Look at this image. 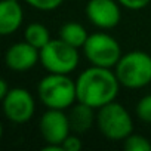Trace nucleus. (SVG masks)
I'll list each match as a JSON object with an SVG mask.
<instances>
[{"mask_svg":"<svg viewBox=\"0 0 151 151\" xmlns=\"http://www.w3.org/2000/svg\"><path fill=\"white\" fill-rule=\"evenodd\" d=\"M120 82L116 76V71L111 68L92 65L86 68L76 80L77 89V101L85 102L93 108H101L113 101H116Z\"/></svg>","mask_w":151,"mask_h":151,"instance_id":"obj_1","label":"nucleus"},{"mask_svg":"<svg viewBox=\"0 0 151 151\" xmlns=\"http://www.w3.org/2000/svg\"><path fill=\"white\" fill-rule=\"evenodd\" d=\"M37 95L46 108L67 110L77 101L76 82L68 77V74L49 73L40 80Z\"/></svg>","mask_w":151,"mask_h":151,"instance_id":"obj_2","label":"nucleus"},{"mask_svg":"<svg viewBox=\"0 0 151 151\" xmlns=\"http://www.w3.org/2000/svg\"><path fill=\"white\" fill-rule=\"evenodd\" d=\"M122 86L127 89H141L151 85V53L132 50L122 55L114 67Z\"/></svg>","mask_w":151,"mask_h":151,"instance_id":"obj_3","label":"nucleus"},{"mask_svg":"<svg viewBox=\"0 0 151 151\" xmlns=\"http://www.w3.org/2000/svg\"><path fill=\"white\" fill-rule=\"evenodd\" d=\"M96 126L110 141H124L130 133H133V120L129 111L117 101L98 108Z\"/></svg>","mask_w":151,"mask_h":151,"instance_id":"obj_4","label":"nucleus"},{"mask_svg":"<svg viewBox=\"0 0 151 151\" xmlns=\"http://www.w3.org/2000/svg\"><path fill=\"white\" fill-rule=\"evenodd\" d=\"M79 49L62 39H50L47 45L40 49V64L47 73L70 74L79 65Z\"/></svg>","mask_w":151,"mask_h":151,"instance_id":"obj_5","label":"nucleus"},{"mask_svg":"<svg viewBox=\"0 0 151 151\" xmlns=\"http://www.w3.org/2000/svg\"><path fill=\"white\" fill-rule=\"evenodd\" d=\"M83 50L92 65L104 68H114L123 55L119 42L107 33L89 34Z\"/></svg>","mask_w":151,"mask_h":151,"instance_id":"obj_6","label":"nucleus"},{"mask_svg":"<svg viewBox=\"0 0 151 151\" xmlns=\"http://www.w3.org/2000/svg\"><path fill=\"white\" fill-rule=\"evenodd\" d=\"M2 107L6 119L17 124L30 122L36 113L34 96L24 88H11L8 95L2 99Z\"/></svg>","mask_w":151,"mask_h":151,"instance_id":"obj_7","label":"nucleus"},{"mask_svg":"<svg viewBox=\"0 0 151 151\" xmlns=\"http://www.w3.org/2000/svg\"><path fill=\"white\" fill-rule=\"evenodd\" d=\"M39 129L46 144L62 145L64 139L71 133L68 114H65L64 110L47 108V111H45L40 117Z\"/></svg>","mask_w":151,"mask_h":151,"instance_id":"obj_8","label":"nucleus"},{"mask_svg":"<svg viewBox=\"0 0 151 151\" xmlns=\"http://www.w3.org/2000/svg\"><path fill=\"white\" fill-rule=\"evenodd\" d=\"M117 0H89L86 5V17L89 22L99 30H111L122 19V9Z\"/></svg>","mask_w":151,"mask_h":151,"instance_id":"obj_9","label":"nucleus"},{"mask_svg":"<svg viewBox=\"0 0 151 151\" xmlns=\"http://www.w3.org/2000/svg\"><path fill=\"white\" fill-rule=\"evenodd\" d=\"M37 62H40V50L25 40L14 43L5 53L6 67L17 73L30 71Z\"/></svg>","mask_w":151,"mask_h":151,"instance_id":"obj_10","label":"nucleus"},{"mask_svg":"<svg viewBox=\"0 0 151 151\" xmlns=\"http://www.w3.org/2000/svg\"><path fill=\"white\" fill-rule=\"evenodd\" d=\"M24 11L18 0H2L0 2V34L11 36L22 25Z\"/></svg>","mask_w":151,"mask_h":151,"instance_id":"obj_11","label":"nucleus"},{"mask_svg":"<svg viewBox=\"0 0 151 151\" xmlns=\"http://www.w3.org/2000/svg\"><path fill=\"white\" fill-rule=\"evenodd\" d=\"M96 108L85 104V102H79L70 107V113H68V120H70V127L71 132L74 133H86L91 130V127L93 126V123H96Z\"/></svg>","mask_w":151,"mask_h":151,"instance_id":"obj_12","label":"nucleus"},{"mask_svg":"<svg viewBox=\"0 0 151 151\" xmlns=\"http://www.w3.org/2000/svg\"><path fill=\"white\" fill-rule=\"evenodd\" d=\"M88 37H89V34H88L86 28L79 22H67L59 30V39H62L65 43L77 47V49L85 46Z\"/></svg>","mask_w":151,"mask_h":151,"instance_id":"obj_13","label":"nucleus"},{"mask_svg":"<svg viewBox=\"0 0 151 151\" xmlns=\"http://www.w3.org/2000/svg\"><path fill=\"white\" fill-rule=\"evenodd\" d=\"M24 39L25 42H28L30 45H33L34 47H37L39 50L47 45L50 42V33L49 28L40 22H33L28 24L25 31H24Z\"/></svg>","mask_w":151,"mask_h":151,"instance_id":"obj_14","label":"nucleus"},{"mask_svg":"<svg viewBox=\"0 0 151 151\" xmlns=\"http://www.w3.org/2000/svg\"><path fill=\"white\" fill-rule=\"evenodd\" d=\"M123 147L126 151H150L151 150V142L138 133H130L124 141H123Z\"/></svg>","mask_w":151,"mask_h":151,"instance_id":"obj_15","label":"nucleus"},{"mask_svg":"<svg viewBox=\"0 0 151 151\" xmlns=\"http://www.w3.org/2000/svg\"><path fill=\"white\" fill-rule=\"evenodd\" d=\"M136 116L139 120L145 122V123H151V93L142 96L138 104H136Z\"/></svg>","mask_w":151,"mask_h":151,"instance_id":"obj_16","label":"nucleus"},{"mask_svg":"<svg viewBox=\"0 0 151 151\" xmlns=\"http://www.w3.org/2000/svg\"><path fill=\"white\" fill-rule=\"evenodd\" d=\"M27 5H30L31 8L42 11V12H49V11H55L58 9L64 0H24Z\"/></svg>","mask_w":151,"mask_h":151,"instance_id":"obj_17","label":"nucleus"},{"mask_svg":"<svg viewBox=\"0 0 151 151\" xmlns=\"http://www.w3.org/2000/svg\"><path fill=\"white\" fill-rule=\"evenodd\" d=\"M83 148V142L79 136V133L71 132L62 142V150L64 151H79Z\"/></svg>","mask_w":151,"mask_h":151,"instance_id":"obj_18","label":"nucleus"},{"mask_svg":"<svg viewBox=\"0 0 151 151\" xmlns=\"http://www.w3.org/2000/svg\"><path fill=\"white\" fill-rule=\"evenodd\" d=\"M117 2L126 8V9H130V11H141L144 8H147L151 0H117Z\"/></svg>","mask_w":151,"mask_h":151,"instance_id":"obj_19","label":"nucleus"},{"mask_svg":"<svg viewBox=\"0 0 151 151\" xmlns=\"http://www.w3.org/2000/svg\"><path fill=\"white\" fill-rule=\"evenodd\" d=\"M9 91H11V88L8 86V82L5 79H2V80H0V99H3L8 95Z\"/></svg>","mask_w":151,"mask_h":151,"instance_id":"obj_20","label":"nucleus"}]
</instances>
